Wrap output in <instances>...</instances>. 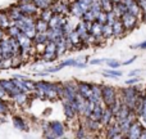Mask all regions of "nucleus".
<instances>
[{
    "instance_id": "obj_2",
    "label": "nucleus",
    "mask_w": 146,
    "mask_h": 139,
    "mask_svg": "<svg viewBox=\"0 0 146 139\" xmlns=\"http://www.w3.org/2000/svg\"><path fill=\"white\" fill-rule=\"evenodd\" d=\"M101 99L105 102L106 106L110 107L111 104L117 101L115 90H114L111 86H104V88H103V93H101Z\"/></svg>"
},
{
    "instance_id": "obj_6",
    "label": "nucleus",
    "mask_w": 146,
    "mask_h": 139,
    "mask_svg": "<svg viewBox=\"0 0 146 139\" xmlns=\"http://www.w3.org/2000/svg\"><path fill=\"white\" fill-rule=\"evenodd\" d=\"M78 91H80V94L82 97H85V98H90V97L92 95V86L88 85V84L81 83L80 85H78Z\"/></svg>"
},
{
    "instance_id": "obj_21",
    "label": "nucleus",
    "mask_w": 146,
    "mask_h": 139,
    "mask_svg": "<svg viewBox=\"0 0 146 139\" xmlns=\"http://www.w3.org/2000/svg\"><path fill=\"white\" fill-rule=\"evenodd\" d=\"M145 97H146V95H145Z\"/></svg>"
},
{
    "instance_id": "obj_10",
    "label": "nucleus",
    "mask_w": 146,
    "mask_h": 139,
    "mask_svg": "<svg viewBox=\"0 0 146 139\" xmlns=\"http://www.w3.org/2000/svg\"><path fill=\"white\" fill-rule=\"evenodd\" d=\"M14 126L18 128L19 130H25L26 129L25 122H23V120L19 119V117H14Z\"/></svg>"
},
{
    "instance_id": "obj_9",
    "label": "nucleus",
    "mask_w": 146,
    "mask_h": 139,
    "mask_svg": "<svg viewBox=\"0 0 146 139\" xmlns=\"http://www.w3.org/2000/svg\"><path fill=\"white\" fill-rule=\"evenodd\" d=\"M19 10L23 13V14H33V13H36V7H33V5H28V4H25L22 5V7L19 8Z\"/></svg>"
},
{
    "instance_id": "obj_16",
    "label": "nucleus",
    "mask_w": 146,
    "mask_h": 139,
    "mask_svg": "<svg viewBox=\"0 0 146 139\" xmlns=\"http://www.w3.org/2000/svg\"><path fill=\"white\" fill-rule=\"evenodd\" d=\"M103 62H106V59H94V61H90V64H100Z\"/></svg>"
},
{
    "instance_id": "obj_1",
    "label": "nucleus",
    "mask_w": 146,
    "mask_h": 139,
    "mask_svg": "<svg viewBox=\"0 0 146 139\" xmlns=\"http://www.w3.org/2000/svg\"><path fill=\"white\" fill-rule=\"evenodd\" d=\"M139 97H140L139 89L133 88V86H131V88H128V89H124L123 90V103H126L127 106L133 109L135 106H136V102H137V99H139Z\"/></svg>"
},
{
    "instance_id": "obj_15",
    "label": "nucleus",
    "mask_w": 146,
    "mask_h": 139,
    "mask_svg": "<svg viewBox=\"0 0 146 139\" xmlns=\"http://www.w3.org/2000/svg\"><path fill=\"white\" fill-rule=\"evenodd\" d=\"M132 48H139V49H142V50H146V40L142 41V43L137 44V45H133Z\"/></svg>"
},
{
    "instance_id": "obj_19",
    "label": "nucleus",
    "mask_w": 146,
    "mask_h": 139,
    "mask_svg": "<svg viewBox=\"0 0 146 139\" xmlns=\"http://www.w3.org/2000/svg\"><path fill=\"white\" fill-rule=\"evenodd\" d=\"M7 111V107H5V104L1 102V99H0V113H3V112Z\"/></svg>"
},
{
    "instance_id": "obj_17",
    "label": "nucleus",
    "mask_w": 146,
    "mask_h": 139,
    "mask_svg": "<svg viewBox=\"0 0 146 139\" xmlns=\"http://www.w3.org/2000/svg\"><path fill=\"white\" fill-rule=\"evenodd\" d=\"M136 58H137V57H136V56H135V57H132V58H129V59H128V61L123 62V64H124V66H127V64H131V63H133V62H135V61H136Z\"/></svg>"
},
{
    "instance_id": "obj_8",
    "label": "nucleus",
    "mask_w": 146,
    "mask_h": 139,
    "mask_svg": "<svg viewBox=\"0 0 146 139\" xmlns=\"http://www.w3.org/2000/svg\"><path fill=\"white\" fill-rule=\"evenodd\" d=\"M36 30L38 31V32H46L48 31V27H49V22L48 21H45V19H38V22H37V25H36Z\"/></svg>"
},
{
    "instance_id": "obj_14",
    "label": "nucleus",
    "mask_w": 146,
    "mask_h": 139,
    "mask_svg": "<svg viewBox=\"0 0 146 139\" xmlns=\"http://www.w3.org/2000/svg\"><path fill=\"white\" fill-rule=\"evenodd\" d=\"M41 18H42V19H45V21H50L51 19V13L49 12L48 9H44V13H42V15H41Z\"/></svg>"
},
{
    "instance_id": "obj_4",
    "label": "nucleus",
    "mask_w": 146,
    "mask_h": 139,
    "mask_svg": "<svg viewBox=\"0 0 146 139\" xmlns=\"http://www.w3.org/2000/svg\"><path fill=\"white\" fill-rule=\"evenodd\" d=\"M144 130V125L141 124V121H133L129 128L128 133H127V138H132V139H137L141 138V133Z\"/></svg>"
},
{
    "instance_id": "obj_18",
    "label": "nucleus",
    "mask_w": 146,
    "mask_h": 139,
    "mask_svg": "<svg viewBox=\"0 0 146 139\" xmlns=\"http://www.w3.org/2000/svg\"><path fill=\"white\" fill-rule=\"evenodd\" d=\"M140 72H141V70H133V71H131L128 75H129V77H132V76H137Z\"/></svg>"
},
{
    "instance_id": "obj_7",
    "label": "nucleus",
    "mask_w": 146,
    "mask_h": 139,
    "mask_svg": "<svg viewBox=\"0 0 146 139\" xmlns=\"http://www.w3.org/2000/svg\"><path fill=\"white\" fill-rule=\"evenodd\" d=\"M124 31H126V27H124L122 19H117L113 25V34L115 36H121L124 34Z\"/></svg>"
},
{
    "instance_id": "obj_13",
    "label": "nucleus",
    "mask_w": 146,
    "mask_h": 139,
    "mask_svg": "<svg viewBox=\"0 0 146 139\" xmlns=\"http://www.w3.org/2000/svg\"><path fill=\"white\" fill-rule=\"evenodd\" d=\"M106 63L110 67H113V68H117V67L121 66V63H119L118 61H115V59H106Z\"/></svg>"
},
{
    "instance_id": "obj_5",
    "label": "nucleus",
    "mask_w": 146,
    "mask_h": 139,
    "mask_svg": "<svg viewBox=\"0 0 146 139\" xmlns=\"http://www.w3.org/2000/svg\"><path fill=\"white\" fill-rule=\"evenodd\" d=\"M49 128H50V132L54 134V137H62L64 133V128L63 124L59 121H53L49 124Z\"/></svg>"
},
{
    "instance_id": "obj_11",
    "label": "nucleus",
    "mask_w": 146,
    "mask_h": 139,
    "mask_svg": "<svg viewBox=\"0 0 146 139\" xmlns=\"http://www.w3.org/2000/svg\"><path fill=\"white\" fill-rule=\"evenodd\" d=\"M105 76H113V77H121L122 76V72L121 71H114V70H106L104 72Z\"/></svg>"
},
{
    "instance_id": "obj_3",
    "label": "nucleus",
    "mask_w": 146,
    "mask_h": 139,
    "mask_svg": "<svg viewBox=\"0 0 146 139\" xmlns=\"http://www.w3.org/2000/svg\"><path fill=\"white\" fill-rule=\"evenodd\" d=\"M121 19H122V22H123L126 30H128V31L133 30V28L136 27V25H137V15L132 14V13H129V12L124 13V14L121 17Z\"/></svg>"
},
{
    "instance_id": "obj_20",
    "label": "nucleus",
    "mask_w": 146,
    "mask_h": 139,
    "mask_svg": "<svg viewBox=\"0 0 146 139\" xmlns=\"http://www.w3.org/2000/svg\"><path fill=\"white\" fill-rule=\"evenodd\" d=\"M0 38H1V30H0Z\"/></svg>"
},
{
    "instance_id": "obj_12",
    "label": "nucleus",
    "mask_w": 146,
    "mask_h": 139,
    "mask_svg": "<svg viewBox=\"0 0 146 139\" xmlns=\"http://www.w3.org/2000/svg\"><path fill=\"white\" fill-rule=\"evenodd\" d=\"M140 80H141V79L137 77V76H136V77H133V76H132L129 80H126V84H127V85H136V84L140 83Z\"/></svg>"
}]
</instances>
